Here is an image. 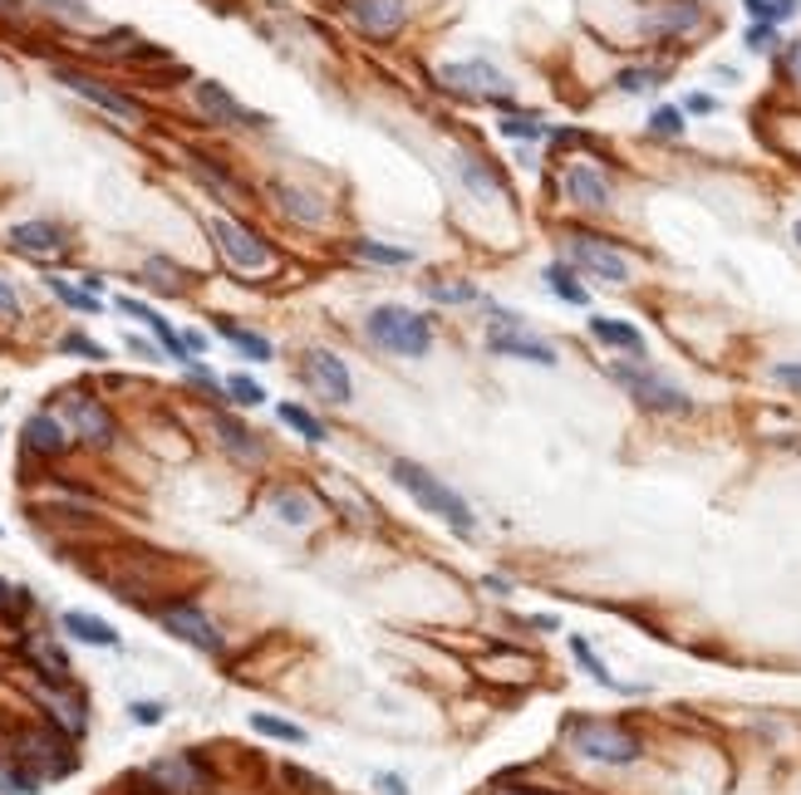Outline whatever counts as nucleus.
<instances>
[{"instance_id":"cd10ccee","label":"nucleus","mask_w":801,"mask_h":795,"mask_svg":"<svg viewBox=\"0 0 801 795\" xmlns=\"http://www.w3.org/2000/svg\"><path fill=\"white\" fill-rule=\"evenodd\" d=\"M276 516L286 520V526H310V520L320 516V501L300 486H286V491H276Z\"/></svg>"},{"instance_id":"e433bc0d","label":"nucleus","mask_w":801,"mask_h":795,"mask_svg":"<svg viewBox=\"0 0 801 795\" xmlns=\"http://www.w3.org/2000/svg\"><path fill=\"white\" fill-rule=\"evenodd\" d=\"M428 294H433L438 304H473L477 285L473 280H428Z\"/></svg>"},{"instance_id":"0eeeda50","label":"nucleus","mask_w":801,"mask_h":795,"mask_svg":"<svg viewBox=\"0 0 801 795\" xmlns=\"http://www.w3.org/2000/svg\"><path fill=\"white\" fill-rule=\"evenodd\" d=\"M438 84H443L447 94H463V98L512 104V84H506V74L497 64H487V59H463V64H447L443 74H438Z\"/></svg>"},{"instance_id":"6e6552de","label":"nucleus","mask_w":801,"mask_h":795,"mask_svg":"<svg viewBox=\"0 0 801 795\" xmlns=\"http://www.w3.org/2000/svg\"><path fill=\"white\" fill-rule=\"evenodd\" d=\"M487 349H492L497 359H522V363H541V369H555V363H561L555 344L526 329V320H516V324H492V329H487Z\"/></svg>"},{"instance_id":"c9c22d12","label":"nucleus","mask_w":801,"mask_h":795,"mask_svg":"<svg viewBox=\"0 0 801 795\" xmlns=\"http://www.w3.org/2000/svg\"><path fill=\"white\" fill-rule=\"evenodd\" d=\"M663 84V69H620L614 74V88L620 94H649V88Z\"/></svg>"},{"instance_id":"393cba45","label":"nucleus","mask_w":801,"mask_h":795,"mask_svg":"<svg viewBox=\"0 0 801 795\" xmlns=\"http://www.w3.org/2000/svg\"><path fill=\"white\" fill-rule=\"evenodd\" d=\"M541 280H546V290L555 294V300H565V304H590V290H585L581 280H575V265L571 261H555V265H546L541 270Z\"/></svg>"},{"instance_id":"473e14b6","label":"nucleus","mask_w":801,"mask_h":795,"mask_svg":"<svg viewBox=\"0 0 801 795\" xmlns=\"http://www.w3.org/2000/svg\"><path fill=\"white\" fill-rule=\"evenodd\" d=\"M251 732L271 736V742H286V746H306V732H300L296 722H280V716H271V712H256V716H251Z\"/></svg>"},{"instance_id":"a878e982","label":"nucleus","mask_w":801,"mask_h":795,"mask_svg":"<svg viewBox=\"0 0 801 795\" xmlns=\"http://www.w3.org/2000/svg\"><path fill=\"white\" fill-rule=\"evenodd\" d=\"M271 196H276V202H280V212H286V216H296V221H306V226L325 221V206H320L310 192H300V186L276 182V186H271Z\"/></svg>"},{"instance_id":"4468645a","label":"nucleus","mask_w":801,"mask_h":795,"mask_svg":"<svg viewBox=\"0 0 801 795\" xmlns=\"http://www.w3.org/2000/svg\"><path fill=\"white\" fill-rule=\"evenodd\" d=\"M349 20H355L369 39H394L408 20V5L404 0H349Z\"/></svg>"},{"instance_id":"864d4df0","label":"nucleus","mask_w":801,"mask_h":795,"mask_svg":"<svg viewBox=\"0 0 801 795\" xmlns=\"http://www.w3.org/2000/svg\"><path fill=\"white\" fill-rule=\"evenodd\" d=\"M683 108H689V113H718V98H713V94H689V98H683Z\"/></svg>"},{"instance_id":"423d86ee","label":"nucleus","mask_w":801,"mask_h":795,"mask_svg":"<svg viewBox=\"0 0 801 795\" xmlns=\"http://www.w3.org/2000/svg\"><path fill=\"white\" fill-rule=\"evenodd\" d=\"M207 231H212V241H217V251L227 255L237 270H271V265H276V251H271L251 226L231 221V216H212Z\"/></svg>"},{"instance_id":"f3484780","label":"nucleus","mask_w":801,"mask_h":795,"mask_svg":"<svg viewBox=\"0 0 801 795\" xmlns=\"http://www.w3.org/2000/svg\"><path fill=\"white\" fill-rule=\"evenodd\" d=\"M21 761L35 766V775H70L74 771V756H70V742L55 732H35L21 742Z\"/></svg>"},{"instance_id":"de8ad7c7","label":"nucleus","mask_w":801,"mask_h":795,"mask_svg":"<svg viewBox=\"0 0 801 795\" xmlns=\"http://www.w3.org/2000/svg\"><path fill=\"white\" fill-rule=\"evenodd\" d=\"M129 712H133V722H139V726H158L163 722V702H133Z\"/></svg>"},{"instance_id":"39448f33","label":"nucleus","mask_w":801,"mask_h":795,"mask_svg":"<svg viewBox=\"0 0 801 795\" xmlns=\"http://www.w3.org/2000/svg\"><path fill=\"white\" fill-rule=\"evenodd\" d=\"M565 261H571L581 275L605 280V285H624V280H630V261L614 251V241H605V236H595V231H571V236H565Z\"/></svg>"},{"instance_id":"c03bdc74","label":"nucleus","mask_w":801,"mask_h":795,"mask_svg":"<svg viewBox=\"0 0 801 795\" xmlns=\"http://www.w3.org/2000/svg\"><path fill=\"white\" fill-rule=\"evenodd\" d=\"M25 609H31V594L0 579V614H11V618H15V614H25Z\"/></svg>"},{"instance_id":"7ed1b4c3","label":"nucleus","mask_w":801,"mask_h":795,"mask_svg":"<svg viewBox=\"0 0 801 795\" xmlns=\"http://www.w3.org/2000/svg\"><path fill=\"white\" fill-rule=\"evenodd\" d=\"M565 746L585 761H600V766H634L639 761V736L624 732L614 722H600V716H571L565 722Z\"/></svg>"},{"instance_id":"f704fd0d","label":"nucleus","mask_w":801,"mask_h":795,"mask_svg":"<svg viewBox=\"0 0 801 795\" xmlns=\"http://www.w3.org/2000/svg\"><path fill=\"white\" fill-rule=\"evenodd\" d=\"M497 128H502L506 137H516V143H541V137H551V128H546L541 118H522V113H506Z\"/></svg>"},{"instance_id":"1a4fd4ad","label":"nucleus","mask_w":801,"mask_h":795,"mask_svg":"<svg viewBox=\"0 0 801 795\" xmlns=\"http://www.w3.org/2000/svg\"><path fill=\"white\" fill-rule=\"evenodd\" d=\"M561 196L575 206V212H610L614 206V186L600 167L590 162H565L561 167Z\"/></svg>"},{"instance_id":"a18cd8bd","label":"nucleus","mask_w":801,"mask_h":795,"mask_svg":"<svg viewBox=\"0 0 801 795\" xmlns=\"http://www.w3.org/2000/svg\"><path fill=\"white\" fill-rule=\"evenodd\" d=\"M772 383H781V388L801 393V359H787V363H772Z\"/></svg>"},{"instance_id":"4c0bfd02","label":"nucleus","mask_w":801,"mask_h":795,"mask_svg":"<svg viewBox=\"0 0 801 795\" xmlns=\"http://www.w3.org/2000/svg\"><path fill=\"white\" fill-rule=\"evenodd\" d=\"M359 261H374V265H408L414 251H398V245H379V241H355Z\"/></svg>"},{"instance_id":"5fc2aeb1","label":"nucleus","mask_w":801,"mask_h":795,"mask_svg":"<svg viewBox=\"0 0 801 795\" xmlns=\"http://www.w3.org/2000/svg\"><path fill=\"white\" fill-rule=\"evenodd\" d=\"M787 69H791V79H797V84H801V39H797V45H791V55H787Z\"/></svg>"},{"instance_id":"dca6fc26","label":"nucleus","mask_w":801,"mask_h":795,"mask_svg":"<svg viewBox=\"0 0 801 795\" xmlns=\"http://www.w3.org/2000/svg\"><path fill=\"white\" fill-rule=\"evenodd\" d=\"M148 775L158 781V791H178V795H198L207 791V766L198 761V756H163V761L148 766Z\"/></svg>"},{"instance_id":"09e8293b","label":"nucleus","mask_w":801,"mask_h":795,"mask_svg":"<svg viewBox=\"0 0 801 795\" xmlns=\"http://www.w3.org/2000/svg\"><path fill=\"white\" fill-rule=\"evenodd\" d=\"M45 5H50V10H55V15H70V20H80V25H89V20H94V15H89V10H84V5H80V0H45Z\"/></svg>"},{"instance_id":"13d9d810","label":"nucleus","mask_w":801,"mask_h":795,"mask_svg":"<svg viewBox=\"0 0 801 795\" xmlns=\"http://www.w3.org/2000/svg\"><path fill=\"white\" fill-rule=\"evenodd\" d=\"M21 10V0H0V15H15Z\"/></svg>"},{"instance_id":"603ef678","label":"nucleus","mask_w":801,"mask_h":795,"mask_svg":"<svg viewBox=\"0 0 801 795\" xmlns=\"http://www.w3.org/2000/svg\"><path fill=\"white\" fill-rule=\"evenodd\" d=\"M0 314H21V294L11 290V280L0 275Z\"/></svg>"},{"instance_id":"c756f323","label":"nucleus","mask_w":801,"mask_h":795,"mask_svg":"<svg viewBox=\"0 0 801 795\" xmlns=\"http://www.w3.org/2000/svg\"><path fill=\"white\" fill-rule=\"evenodd\" d=\"M276 412H280V422H286V427H296L300 437H306V442H315V447L330 437V432H325V422H320L310 408H300V402H280Z\"/></svg>"},{"instance_id":"6e6d98bb","label":"nucleus","mask_w":801,"mask_h":795,"mask_svg":"<svg viewBox=\"0 0 801 795\" xmlns=\"http://www.w3.org/2000/svg\"><path fill=\"white\" fill-rule=\"evenodd\" d=\"M129 349L143 353V359H158V349H153V344H143V339H129Z\"/></svg>"},{"instance_id":"f257e3e1","label":"nucleus","mask_w":801,"mask_h":795,"mask_svg":"<svg viewBox=\"0 0 801 795\" xmlns=\"http://www.w3.org/2000/svg\"><path fill=\"white\" fill-rule=\"evenodd\" d=\"M388 477L398 481V486L408 491V496L418 501V506L428 510V516H443L453 530H463V535H473L477 530V516H473V506H467L463 496H457L453 486H447L443 477H433L428 467H418V461H408V457H398V461H388Z\"/></svg>"},{"instance_id":"a211bd4d","label":"nucleus","mask_w":801,"mask_h":795,"mask_svg":"<svg viewBox=\"0 0 801 795\" xmlns=\"http://www.w3.org/2000/svg\"><path fill=\"white\" fill-rule=\"evenodd\" d=\"M698 25H703V5H698V0H663V5L649 15V35H659V39H683V35H693Z\"/></svg>"},{"instance_id":"2f4dec72","label":"nucleus","mask_w":801,"mask_h":795,"mask_svg":"<svg viewBox=\"0 0 801 795\" xmlns=\"http://www.w3.org/2000/svg\"><path fill=\"white\" fill-rule=\"evenodd\" d=\"M222 339H231L241 353H247V359H256V363H266L271 353H276V349H271V339H266V334H256V329H241V324H222Z\"/></svg>"},{"instance_id":"c85d7f7f","label":"nucleus","mask_w":801,"mask_h":795,"mask_svg":"<svg viewBox=\"0 0 801 795\" xmlns=\"http://www.w3.org/2000/svg\"><path fill=\"white\" fill-rule=\"evenodd\" d=\"M217 442L231 451L237 461H261V442L251 437L247 427H241L237 418H217Z\"/></svg>"},{"instance_id":"20e7f679","label":"nucleus","mask_w":801,"mask_h":795,"mask_svg":"<svg viewBox=\"0 0 801 795\" xmlns=\"http://www.w3.org/2000/svg\"><path fill=\"white\" fill-rule=\"evenodd\" d=\"M610 378L620 383V388L630 393V398L639 402L644 412H663V418H683V412H693L689 388H679L673 378L654 373L644 359H634V363H610Z\"/></svg>"},{"instance_id":"aec40b11","label":"nucleus","mask_w":801,"mask_h":795,"mask_svg":"<svg viewBox=\"0 0 801 795\" xmlns=\"http://www.w3.org/2000/svg\"><path fill=\"white\" fill-rule=\"evenodd\" d=\"M11 245L25 255L50 261V255H64V231L55 221H21V226H11Z\"/></svg>"},{"instance_id":"72a5a7b5","label":"nucleus","mask_w":801,"mask_h":795,"mask_svg":"<svg viewBox=\"0 0 801 795\" xmlns=\"http://www.w3.org/2000/svg\"><path fill=\"white\" fill-rule=\"evenodd\" d=\"M143 275H148V280L158 285L163 294H182V290H188V275H182L172 261H163V255H153V261L143 265Z\"/></svg>"},{"instance_id":"b1692460","label":"nucleus","mask_w":801,"mask_h":795,"mask_svg":"<svg viewBox=\"0 0 801 795\" xmlns=\"http://www.w3.org/2000/svg\"><path fill=\"white\" fill-rule=\"evenodd\" d=\"M64 687H70V683H64ZM64 687H55V692H40V702H45V707H55L50 716L64 726V732L80 736L84 726H89V716H84V697H80V692H64Z\"/></svg>"},{"instance_id":"bb28decb","label":"nucleus","mask_w":801,"mask_h":795,"mask_svg":"<svg viewBox=\"0 0 801 795\" xmlns=\"http://www.w3.org/2000/svg\"><path fill=\"white\" fill-rule=\"evenodd\" d=\"M60 624H64V634L84 638V643H99V648H119V634H113V624H104V618H94V614H80V609H70V614L60 618Z\"/></svg>"},{"instance_id":"9d476101","label":"nucleus","mask_w":801,"mask_h":795,"mask_svg":"<svg viewBox=\"0 0 801 795\" xmlns=\"http://www.w3.org/2000/svg\"><path fill=\"white\" fill-rule=\"evenodd\" d=\"M55 79H60L70 94H80V98H89L94 108H104V113H113V118H123V123H139V113L143 108L133 104L129 94H119V88H109L104 79H94V74H80V69H70V64H60L55 69Z\"/></svg>"},{"instance_id":"412c9836","label":"nucleus","mask_w":801,"mask_h":795,"mask_svg":"<svg viewBox=\"0 0 801 795\" xmlns=\"http://www.w3.org/2000/svg\"><path fill=\"white\" fill-rule=\"evenodd\" d=\"M590 339H600L605 349H620V353H630V359H644V353H649V344H644V334L634 329L630 320H610V314H590Z\"/></svg>"},{"instance_id":"a19ab883","label":"nucleus","mask_w":801,"mask_h":795,"mask_svg":"<svg viewBox=\"0 0 801 795\" xmlns=\"http://www.w3.org/2000/svg\"><path fill=\"white\" fill-rule=\"evenodd\" d=\"M50 290H55V294H60V300H64V304H74V310H99V294L80 290V285L60 280V275H50Z\"/></svg>"},{"instance_id":"8fccbe9b","label":"nucleus","mask_w":801,"mask_h":795,"mask_svg":"<svg viewBox=\"0 0 801 795\" xmlns=\"http://www.w3.org/2000/svg\"><path fill=\"white\" fill-rule=\"evenodd\" d=\"M742 5H748V15L757 20V25H777V5H772V0H742Z\"/></svg>"},{"instance_id":"ea45409f","label":"nucleus","mask_w":801,"mask_h":795,"mask_svg":"<svg viewBox=\"0 0 801 795\" xmlns=\"http://www.w3.org/2000/svg\"><path fill=\"white\" fill-rule=\"evenodd\" d=\"M227 393H231V402H241V408H261V402H266V388H261L256 378H247V373L227 378Z\"/></svg>"},{"instance_id":"79ce46f5","label":"nucleus","mask_w":801,"mask_h":795,"mask_svg":"<svg viewBox=\"0 0 801 795\" xmlns=\"http://www.w3.org/2000/svg\"><path fill=\"white\" fill-rule=\"evenodd\" d=\"M649 133L654 137H683V113H679V108H654V113H649Z\"/></svg>"},{"instance_id":"5701e85b","label":"nucleus","mask_w":801,"mask_h":795,"mask_svg":"<svg viewBox=\"0 0 801 795\" xmlns=\"http://www.w3.org/2000/svg\"><path fill=\"white\" fill-rule=\"evenodd\" d=\"M457 177H463L467 186H473L477 196H487V202H497V196H506V182L497 177V167H487L482 157H467V153H457Z\"/></svg>"},{"instance_id":"6ab92c4d","label":"nucleus","mask_w":801,"mask_h":795,"mask_svg":"<svg viewBox=\"0 0 801 795\" xmlns=\"http://www.w3.org/2000/svg\"><path fill=\"white\" fill-rule=\"evenodd\" d=\"M25 447L35 457H64L70 451V427L55 412H35V418H25Z\"/></svg>"},{"instance_id":"f03ea898","label":"nucleus","mask_w":801,"mask_h":795,"mask_svg":"<svg viewBox=\"0 0 801 795\" xmlns=\"http://www.w3.org/2000/svg\"><path fill=\"white\" fill-rule=\"evenodd\" d=\"M364 334L384 353H398V359H423L433 349V320L408 310V304H379V310H369Z\"/></svg>"},{"instance_id":"7c9ffc66","label":"nucleus","mask_w":801,"mask_h":795,"mask_svg":"<svg viewBox=\"0 0 801 795\" xmlns=\"http://www.w3.org/2000/svg\"><path fill=\"white\" fill-rule=\"evenodd\" d=\"M571 653L581 658V667H585V673H590L600 687H610V692H639V687H624V683H614V677H610V667H605L600 658H595V648L585 643V638H575V634H571Z\"/></svg>"},{"instance_id":"f8f14e48","label":"nucleus","mask_w":801,"mask_h":795,"mask_svg":"<svg viewBox=\"0 0 801 795\" xmlns=\"http://www.w3.org/2000/svg\"><path fill=\"white\" fill-rule=\"evenodd\" d=\"M158 618H163V628H168V634H178V638H182V643L202 648V653H222V634H217V624H212V618L202 614L198 604H168Z\"/></svg>"},{"instance_id":"4be33fe9","label":"nucleus","mask_w":801,"mask_h":795,"mask_svg":"<svg viewBox=\"0 0 801 795\" xmlns=\"http://www.w3.org/2000/svg\"><path fill=\"white\" fill-rule=\"evenodd\" d=\"M25 658L35 663V673H40L45 683H55V687L70 683V658H64L50 638H25Z\"/></svg>"},{"instance_id":"58836bf2","label":"nucleus","mask_w":801,"mask_h":795,"mask_svg":"<svg viewBox=\"0 0 801 795\" xmlns=\"http://www.w3.org/2000/svg\"><path fill=\"white\" fill-rule=\"evenodd\" d=\"M192 172H198L202 182L212 186V192H222V196H227V202H241V186L231 182L227 172H217V167H207V157H192Z\"/></svg>"},{"instance_id":"37998d69","label":"nucleus","mask_w":801,"mask_h":795,"mask_svg":"<svg viewBox=\"0 0 801 795\" xmlns=\"http://www.w3.org/2000/svg\"><path fill=\"white\" fill-rule=\"evenodd\" d=\"M60 349H64V353H80V359H89V363H104V359H109V353H104L94 339H84V334H64Z\"/></svg>"},{"instance_id":"49530a36","label":"nucleus","mask_w":801,"mask_h":795,"mask_svg":"<svg viewBox=\"0 0 801 795\" xmlns=\"http://www.w3.org/2000/svg\"><path fill=\"white\" fill-rule=\"evenodd\" d=\"M748 49H757V55L777 49V29H772V25H752V29H748Z\"/></svg>"},{"instance_id":"4d7b16f0","label":"nucleus","mask_w":801,"mask_h":795,"mask_svg":"<svg viewBox=\"0 0 801 795\" xmlns=\"http://www.w3.org/2000/svg\"><path fill=\"white\" fill-rule=\"evenodd\" d=\"M492 795H541V791H522V785H502V791H492Z\"/></svg>"},{"instance_id":"2eb2a0df","label":"nucleus","mask_w":801,"mask_h":795,"mask_svg":"<svg viewBox=\"0 0 801 795\" xmlns=\"http://www.w3.org/2000/svg\"><path fill=\"white\" fill-rule=\"evenodd\" d=\"M70 422H74V432H80L89 447H113V437H119L113 412L104 408L99 398H84V393H74V398H70Z\"/></svg>"},{"instance_id":"3c124183","label":"nucleus","mask_w":801,"mask_h":795,"mask_svg":"<svg viewBox=\"0 0 801 795\" xmlns=\"http://www.w3.org/2000/svg\"><path fill=\"white\" fill-rule=\"evenodd\" d=\"M374 785H379L384 795H408V781H404V775H394V771H379Z\"/></svg>"},{"instance_id":"bf43d9fd","label":"nucleus","mask_w":801,"mask_h":795,"mask_svg":"<svg viewBox=\"0 0 801 795\" xmlns=\"http://www.w3.org/2000/svg\"><path fill=\"white\" fill-rule=\"evenodd\" d=\"M791 236H797V245H801V221H797V226H791Z\"/></svg>"},{"instance_id":"9b49d317","label":"nucleus","mask_w":801,"mask_h":795,"mask_svg":"<svg viewBox=\"0 0 801 795\" xmlns=\"http://www.w3.org/2000/svg\"><path fill=\"white\" fill-rule=\"evenodd\" d=\"M300 373H306V383L320 393V398L339 402V408L355 398V383H349V369H345V359H339V353L306 349V359H300Z\"/></svg>"},{"instance_id":"ddd939ff","label":"nucleus","mask_w":801,"mask_h":795,"mask_svg":"<svg viewBox=\"0 0 801 795\" xmlns=\"http://www.w3.org/2000/svg\"><path fill=\"white\" fill-rule=\"evenodd\" d=\"M192 98H198V108L212 118V123H227V128H261V123H266V118L251 113L247 104H237V98H231L222 84H212V79H202V84L192 88Z\"/></svg>"}]
</instances>
